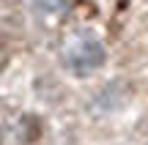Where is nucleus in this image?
Segmentation results:
<instances>
[{
	"mask_svg": "<svg viewBox=\"0 0 148 145\" xmlns=\"http://www.w3.org/2000/svg\"><path fill=\"white\" fill-rule=\"evenodd\" d=\"M101 60H104V49L90 36L77 38L69 47V52H66V66H69L71 71H77V74H88V71L99 69Z\"/></svg>",
	"mask_w": 148,
	"mask_h": 145,
	"instance_id": "1",
	"label": "nucleus"
}]
</instances>
